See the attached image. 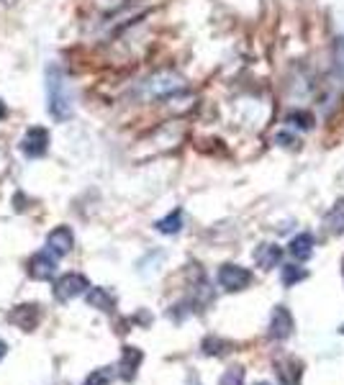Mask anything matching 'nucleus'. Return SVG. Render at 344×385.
Segmentation results:
<instances>
[{"mask_svg": "<svg viewBox=\"0 0 344 385\" xmlns=\"http://www.w3.org/2000/svg\"><path fill=\"white\" fill-rule=\"evenodd\" d=\"M303 278H306V273H303L300 267H296V265H285L283 267V282L285 285H293V282L303 280Z\"/></svg>", "mask_w": 344, "mask_h": 385, "instance_id": "nucleus-16", "label": "nucleus"}, {"mask_svg": "<svg viewBox=\"0 0 344 385\" xmlns=\"http://www.w3.org/2000/svg\"><path fill=\"white\" fill-rule=\"evenodd\" d=\"M260 385H270V383H260Z\"/></svg>", "mask_w": 344, "mask_h": 385, "instance_id": "nucleus-21", "label": "nucleus"}, {"mask_svg": "<svg viewBox=\"0 0 344 385\" xmlns=\"http://www.w3.org/2000/svg\"><path fill=\"white\" fill-rule=\"evenodd\" d=\"M280 247L275 244H262L260 249L255 252V259L260 262V267H265V270H272V267L280 262Z\"/></svg>", "mask_w": 344, "mask_h": 385, "instance_id": "nucleus-10", "label": "nucleus"}, {"mask_svg": "<svg viewBox=\"0 0 344 385\" xmlns=\"http://www.w3.org/2000/svg\"><path fill=\"white\" fill-rule=\"evenodd\" d=\"M342 273H344V267H342Z\"/></svg>", "mask_w": 344, "mask_h": 385, "instance_id": "nucleus-22", "label": "nucleus"}, {"mask_svg": "<svg viewBox=\"0 0 344 385\" xmlns=\"http://www.w3.org/2000/svg\"><path fill=\"white\" fill-rule=\"evenodd\" d=\"M46 111L54 121H67L72 116V93L60 65L46 67Z\"/></svg>", "mask_w": 344, "mask_h": 385, "instance_id": "nucleus-1", "label": "nucleus"}, {"mask_svg": "<svg viewBox=\"0 0 344 385\" xmlns=\"http://www.w3.org/2000/svg\"><path fill=\"white\" fill-rule=\"evenodd\" d=\"M216 280H218V285L226 290H242L252 282V273L239 265H224L218 270Z\"/></svg>", "mask_w": 344, "mask_h": 385, "instance_id": "nucleus-5", "label": "nucleus"}, {"mask_svg": "<svg viewBox=\"0 0 344 385\" xmlns=\"http://www.w3.org/2000/svg\"><path fill=\"white\" fill-rule=\"evenodd\" d=\"M139 363H142V352H139L136 347H124V355H121V363H119L121 378H124V380H134Z\"/></svg>", "mask_w": 344, "mask_h": 385, "instance_id": "nucleus-9", "label": "nucleus"}, {"mask_svg": "<svg viewBox=\"0 0 344 385\" xmlns=\"http://www.w3.org/2000/svg\"><path fill=\"white\" fill-rule=\"evenodd\" d=\"M218 385H244V370L242 367H232V370L224 372V378Z\"/></svg>", "mask_w": 344, "mask_h": 385, "instance_id": "nucleus-17", "label": "nucleus"}, {"mask_svg": "<svg viewBox=\"0 0 344 385\" xmlns=\"http://www.w3.org/2000/svg\"><path fill=\"white\" fill-rule=\"evenodd\" d=\"M90 288V282L85 275H77V273H70V275H62L60 280L54 282V298L60 304H67L72 298H77L80 293Z\"/></svg>", "mask_w": 344, "mask_h": 385, "instance_id": "nucleus-3", "label": "nucleus"}, {"mask_svg": "<svg viewBox=\"0 0 344 385\" xmlns=\"http://www.w3.org/2000/svg\"><path fill=\"white\" fill-rule=\"evenodd\" d=\"M334 57H337V74H339V80L344 82V37L337 39V46H334Z\"/></svg>", "mask_w": 344, "mask_h": 385, "instance_id": "nucleus-18", "label": "nucleus"}, {"mask_svg": "<svg viewBox=\"0 0 344 385\" xmlns=\"http://www.w3.org/2000/svg\"><path fill=\"white\" fill-rule=\"evenodd\" d=\"M326 226H329V231H334V234L344 231V200H339L337 206L329 211V216H326Z\"/></svg>", "mask_w": 344, "mask_h": 385, "instance_id": "nucleus-15", "label": "nucleus"}, {"mask_svg": "<svg viewBox=\"0 0 344 385\" xmlns=\"http://www.w3.org/2000/svg\"><path fill=\"white\" fill-rule=\"evenodd\" d=\"M293 332V319L288 308L285 306H277L275 313H272V321H270V334L275 337V339H285V337H291Z\"/></svg>", "mask_w": 344, "mask_h": 385, "instance_id": "nucleus-8", "label": "nucleus"}, {"mask_svg": "<svg viewBox=\"0 0 344 385\" xmlns=\"http://www.w3.org/2000/svg\"><path fill=\"white\" fill-rule=\"evenodd\" d=\"M21 149H23V155L31 157V159L44 157L46 149H49V131H46V129H41V126H31L29 131L23 133Z\"/></svg>", "mask_w": 344, "mask_h": 385, "instance_id": "nucleus-4", "label": "nucleus"}, {"mask_svg": "<svg viewBox=\"0 0 344 385\" xmlns=\"http://www.w3.org/2000/svg\"><path fill=\"white\" fill-rule=\"evenodd\" d=\"M180 229H183V211H172L162 221H157V231L162 234H178Z\"/></svg>", "mask_w": 344, "mask_h": 385, "instance_id": "nucleus-13", "label": "nucleus"}, {"mask_svg": "<svg viewBox=\"0 0 344 385\" xmlns=\"http://www.w3.org/2000/svg\"><path fill=\"white\" fill-rule=\"evenodd\" d=\"M6 352H8V347H6V341L0 339V360H3V357H6Z\"/></svg>", "mask_w": 344, "mask_h": 385, "instance_id": "nucleus-20", "label": "nucleus"}, {"mask_svg": "<svg viewBox=\"0 0 344 385\" xmlns=\"http://www.w3.org/2000/svg\"><path fill=\"white\" fill-rule=\"evenodd\" d=\"M72 244H75V237H72V231H70L67 226H57V229L46 237V249L54 252L57 257H65V254L72 249Z\"/></svg>", "mask_w": 344, "mask_h": 385, "instance_id": "nucleus-7", "label": "nucleus"}, {"mask_svg": "<svg viewBox=\"0 0 344 385\" xmlns=\"http://www.w3.org/2000/svg\"><path fill=\"white\" fill-rule=\"evenodd\" d=\"M180 90H185V80L172 70H159V72L150 74L142 82V98L144 100H165V98L175 96Z\"/></svg>", "mask_w": 344, "mask_h": 385, "instance_id": "nucleus-2", "label": "nucleus"}, {"mask_svg": "<svg viewBox=\"0 0 344 385\" xmlns=\"http://www.w3.org/2000/svg\"><path fill=\"white\" fill-rule=\"evenodd\" d=\"M311 252H314V237L311 234H298V237L291 242V254L293 257H298V259H308L311 257Z\"/></svg>", "mask_w": 344, "mask_h": 385, "instance_id": "nucleus-11", "label": "nucleus"}, {"mask_svg": "<svg viewBox=\"0 0 344 385\" xmlns=\"http://www.w3.org/2000/svg\"><path fill=\"white\" fill-rule=\"evenodd\" d=\"M57 254L44 249V252H37L29 259V275L34 280H49L54 273H57Z\"/></svg>", "mask_w": 344, "mask_h": 385, "instance_id": "nucleus-6", "label": "nucleus"}, {"mask_svg": "<svg viewBox=\"0 0 344 385\" xmlns=\"http://www.w3.org/2000/svg\"><path fill=\"white\" fill-rule=\"evenodd\" d=\"M88 304L93 308H100V311H113V296L105 288H90Z\"/></svg>", "mask_w": 344, "mask_h": 385, "instance_id": "nucleus-12", "label": "nucleus"}, {"mask_svg": "<svg viewBox=\"0 0 344 385\" xmlns=\"http://www.w3.org/2000/svg\"><path fill=\"white\" fill-rule=\"evenodd\" d=\"M113 378H116V367H98L90 372L83 385H111Z\"/></svg>", "mask_w": 344, "mask_h": 385, "instance_id": "nucleus-14", "label": "nucleus"}, {"mask_svg": "<svg viewBox=\"0 0 344 385\" xmlns=\"http://www.w3.org/2000/svg\"><path fill=\"white\" fill-rule=\"evenodd\" d=\"M8 116V108H6V103H3V100H0V121L6 119Z\"/></svg>", "mask_w": 344, "mask_h": 385, "instance_id": "nucleus-19", "label": "nucleus"}]
</instances>
